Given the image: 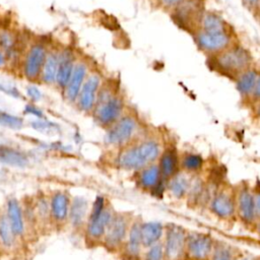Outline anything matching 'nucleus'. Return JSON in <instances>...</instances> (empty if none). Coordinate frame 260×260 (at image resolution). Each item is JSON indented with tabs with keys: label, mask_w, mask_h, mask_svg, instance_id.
<instances>
[{
	"label": "nucleus",
	"mask_w": 260,
	"mask_h": 260,
	"mask_svg": "<svg viewBox=\"0 0 260 260\" xmlns=\"http://www.w3.org/2000/svg\"><path fill=\"white\" fill-rule=\"evenodd\" d=\"M7 217L11 229L15 236H20L23 233L24 224L22 219V212L19 203L15 199H9L7 202Z\"/></svg>",
	"instance_id": "obj_23"
},
{
	"label": "nucleus",
	"mask_w": 260,
	"mask_h": 260,
	"mask_svg": "<svg viewBox=\"0 0 260 260\" xmlns=\"http://www.w3.org/2000/svg\"><path fill=\"white\" fill-rule=\"evenodd\" d=\"M123 109V99L114 91L111 83L104 81L93 109L99 123L106 126L116 123L121 118Z\"/></svg>",
	"instance_id": "obj_3"
},
{
	"label": "nucleus",
	"mask_w": 260,
	"mask_h": 260,
	"mask_svg": "<svg viewBox=\"0 0 260 260\" xmlns=\"http://www.w3.org/2000/svg\"><path fill=\"white\" fill-rule=\"evenodd\" d=\"M140 228H141V223L134 222L130 230L129 240H128V252L132 257H137L139 255L140 249L142 246Z\"/></svg>",
	"instance_id": "obj_28"
},
{
	"label": "nucleus",
	"mask_w": 260,
	"mask_h": 260,
	"mask_svg": "<svg viewBox=\"0 0 260 260\" xmlns=\"http://www.w3.org/2000/svg\"><path fill=\"white\" fill-rule=\"evenodd\" d=\"M13 231L7 215H2L0 218V240L6 247H10L13 244Z\"/></svg>",
	"instance_id": "obj_30"
},
{
	"label": "nucleus",
	"mask_w": 260,
	"mask_h": 260,
	"mask_svg": "<svg viewBox=\"0 0 260 260\" xmlns=\"http://www.w3.org/2000/svg\"><path fill=\"white\" fill-rule=\"evenodd\" d=\"M186 172L180 171L166 182V189L177 200H185L191 185L192 177Z\"/></svg>",
	"instance_id": "obj_17"
},
{
	"label": "nucleus",
	"mask_w": 260,
	"mask_h": 260,
	"mask_svg": "<svg viewBox=\"0 0 260 260\" xmlns=\"http://www.w3.org/2000/svg\"><path fill=\"white\" fill-rule=\"evenodd\" d=\"M257 258H258V255L257 256L256 255H251L249 253L244 252L237 260H257Z\"/></svg>",
	"instance_id": "obj_40"
},
{
	"label": "nucleus",
	"mask_w": 260,
	"mask_h": 260,
	"mask_svg": "<svg viewBox=\"0 0 260 260\" xmlns=\"http://www.w3.org/2000/svg\"><path fill=\"white\" fill-rule=\"evenodd\" d=\"M236 187V217L237 222L246 230L253 233L255 228V216L252 197V183L241 181L235 184Z\"/></svg>",
	"instance_id": "obj_6"
},
{
	"label": "nucleus",
	"mask_w": 260,
	"mask_h": 260,
	"mask_svg": "<svg viewBox=\"0 0 260 260\" xmlns=\"http://www.w3.org/2000/svg\"><path fill=\"white\" fill-rule=\"evenodd\" d=\"M253 233H255L259 238H260V219L256 222V224H255V228H254V231H253Z\"/></svg>",
	"instance_id": "obj_42"
},
{
	"label": "nucleus",
	"mask_w": 260,
	"mask_h": 260,
	"mask_svg": "<svg viewBox=\"0 0 260 260\" xmlns=\"http://www.w3.org/2000/svg\"><path fill=\"white\" fill-rule=\"evenodd\" d=\"M104 208H105V199H104V197H102V196L96 197V199L93 203V206H92V210H91V213H90V216H89V220L95 219L98 216H100L101 213L105 210Z\"/></svg>",
	"instance_id": "obj_34"
},
{
	"label": "nucleus",
	"mask_w": 260,
	"mask_h": 260,
	"mask_svg": "<svg viewBox=\"0 0 260 260\" xmlns=\"http://www.w3.org/2000/svg\"><path fill=\"white\" fill-rule=\"evenodd\" d=\"M161 151L162 147L157 139H145L124 150L118 157V165L125 170H141L158 160Z\"/></svg>",
	"instance_id": "obj_2"
},
{
	"label": "nucleus",
	"mask_w": 260,
	"mask_h": 260,
	"mask_svg": "<svg viewBox=\"0 0 260 260\" xmlns=\"http://www.w3.org/2000/svg\"><path fill=\"white\" fill-rule=\"evenodd\" d=\"M8 66V61L6 54L3 52V50L0 48V70L5 69Z\"/></svg>",
	"instance_id": "obj_39"
},
{
	"label": "nucleus",
	"mask_w": 260,
	"mask_h": 260,
	"mask_svg": "<svg viewBox=\"0 0 260 260\" xmlns=\"http://www.w3.org/2000/svg\"><path fill=\"white\" fill-rule=\"evenodd\" d=\"M215 240L210 234L188 230L187 260H209Z\"/></svg>",
	"instance_id": "obj_7"
},
{
	"label": "nucleus",
	"mask_w": 260,
	"mask_h": 260,
	"mask_svg": "<svg viewBox=\"0 0 260 260\" xmlns=\"http://www.w3.org/2000/svg\"><path fill=\"white\" fill-rule=\"evenodd\" d=\"M252 197H253L254 216H255V221L257 222L260 219V181H257L252 184Z\"/></svg>",
	"instance_id": "obj_32"
},
{
	"label": "nucleus",
	"mask_w": 260,
	"mask_h": 260,
	"mask_svg": "<svg viewBox=\"0 0 260 260\" xmlns=\"http://www.w3.org/2000/svg\"><path fill=\"white\" fill-rule=\"evenodd\" d=\"M253 110H254V115H255V117H256L258 120H260V102H259L257 105H255V106L253 107Z\"/></svg>",
	"instance_id": "obj_41"
},
{
	"label": "nucleus",
	"mask_w": 260,
	"mask_h": 260,
	"mask_svg": "<svg viewBox=\"0 0 260 260\" xmlns=\"http://www.w3.org/2000/svg\"><path fill=\"white\" fill-rule=\"evenodd\" d=\"M258 74L254 70H246L239 74L236 84L237 89L244 99L245 102H249V99L251 96V93L253 91V88L255 86L256 80H257Z\"/></svg>",
	"instance_id": "obj_22"
},
{
	"label": "nucleus",
	"mask_w": 260,
	"mask_h": 260,
	"mask_svg": "<svg viewBox=\"0 0 260 260\" xmlns=\"http://www.w3.org/2000/svg\"><path fill=\"white\" fill-rule=\"evenodd\" d=\"M90 69H91V67H90V64L87 61V59H85L84 57L77 59L75 66L73 68V71L70 75V78H69L65 88L63 89L64 96L68 102L76 103L79 91H80L87 75L91 71Z\"/></svg>",
	"instance_id": "obj_9"
},
{
	"label": "nucleus",
	"mask_w": 260,
	"mask_h": 260,
	"mask_svg": "<svg viewBox=\"0 0 260 260\" xmlns=\"http://www.w3.org/2000/svg\"><path fill=\"white\" fill-rule=\"evenodd\" d=\"M144 260H165L162 243H157L148 248Z\"/></svg>",
	"instance_id": "obj_33"
},
{
	"label": "nucleus",
	"mask_w": 260,
	"mask_h": 260,
	"mask_svg": "<svg viewBox=\"0 0 260 260\" xmlns=\"http://www.w3.org/2000/svg\"><path fill=\"white\" fill-rule=\"evenodd\" d=\"M139 184L153 193L166 189V182L162 179L159 167L157 164H151L141 169L139 175Z\"/></svg>",
	"instance_id": "obj_15"
},
{
	"label": "nucleus",
	"mask_w": 260,
	"mask_h": 260,
	"mask_svg": "<svg viewBox=\"0 0 260 260\" xmlns=\"http://www.w3.org/2000/svg\"><path fill=\"white\" fill-rule=\"evenodd\" d=\"M206 210L223 223L237 222L236 187L225 178L215 188Z\"/></svg>",
	"instance_id": "obj_1"
},
{
	"label": "nucleus",
	"mask_w": 260,
	"mask_h": 260,
	"mask_svg": "<svg viewBox=\"0 0 260 260\" xmlns=\"http://www.w3.org/2000/svg\"><path fill=\"white\" fill-rule=\"evenodd\" d=\"M202 30L223 31L226 30V27L220 17L212 13H207L202 16Z\"/></svg>",
	"instance_id": "obj_29"
},
{
	"label": "nucleus",
	"mask_w": 260,
	"mask_h": 260,
	"mask_svg": "<svg viewBox=\"0 0 260 260\" xmlns=\"http://www.w3.org/2000/svg\"><path fill=\"white\" fill-rule=\"evenodd\" d=\"M87 203L86 200L81 197H76L70 207V220L73 225H79L82 223L86 213Z\"/></svg>",
	"instance_id": "obj_27"
},
{
	"label": "nucleus",
	"mask_w": 260,
	"mask_h": 260,
	"mask_svg": "<svg viewBox=\"0 0 260 260\" xmlns=\"http://www.w3.org/2000/svg\"><path fill=\"white\" fill-rule=\"evenodd\" d=\"M166 7H177L186 0H159Z\"/></svg>",
	"instance_id": "obj_38"
},
{
	"label": "nucleus",
	"mask_w": 260,
	"mask_h": 260,
	"mask_svg": "<svg viewBox=\"0 0 260 260\" xmlns=\"http://www.w3.org/2000/svg\"><path fill=\"white\" fill-rule=\"evenodd\" d=\"M158 167L165 182L171 179L174 175L181 171L180 168V152L175 144H170L165 147L158 157Z\"/></svg>",
	"instance_id": "obj_13"
},
{
	"label": "nucleus",
	"mask_w": 260,
	"mask_h": 260,
	"mask_svg": "<svg viewBox=\"0 0 260 260\" xmlns=\"http://www.w3.org/2000/svg\"><path fill=\"white\" fill-rule=\"evenodd\" d=\"M137 123L131 116L120 118L106 135V142L111 145H121L127 142L135 133Z\"/></svg>",
	"instance_id": "obj_11"
},
{
	"label": "nucleus",
	"mask_w": 260,
	"mask_h": 260,
	"mask_svg": "<svg viewBox=\"0 0 260 260\" xmlns=\"http://www.w3.org/2000/svg\"><path fill=\"white\" fill-rule=\"evenodd\" d=\"M69 200L68 197L61 192L56 193L51 202V212L53 217L58 220L62 221L67 218L68 211H69Z\"/></svg>",
	"instance_id": "obj_25"
},
{
	"label": "nucleus",
	"mask_w": 260,
	"mask_h": 260,
	"mask_svg": "<svg viewBox=\"0 0 260 260\" xmlns=\"http://www.w3.org/2000/svg\"><path fill=\"white\" fill-rule=\"evenodd\" d=\"M26 92H27V95L29 96V99L32 100V101H35V102L41 100V98H42L41 91L39 90L38 87H36V86H34V85L28 86V87L26 88Z\"/></svg>",
	"instance_id": "obj_36"
},
{
	"label": "nucleus",
	"mask_w": 260,
	"mask_h": 260,
	"mask_svg": "<svg viewBox=\"0 0 260 260\" xmlns=\"http://www.w3.org/2000/svg\"><path fill=\"white\" fill-rule=\"evenodd\" d=\"M112 220V213L109 210H104L95 219L88 220L87 233L92 239H99L106 234L108 225Z\"/></svg>",
	"instance_id": "obj_24"
},
{
	"label": "nucleus",
	"mask_w": 260,
	"mask_h": 260,
	"mask_svg": "<svg viewBox=\"0 0 260 260\" xmlns=\"http://www.w3.org/2000/svg\"><path fill=\"white\" fill-rule=\"evenodd\" d=\"M260 102V74H258L255 86L253 88V91L251 93V96L249 99V104L254 107L255 105H257Z\"/></svg>",
	"instance_id": "obj_35"
},
{
	"label": "nucleus",
	"mask_w": 260,
	"mask_h": 260,
	"mask_svg": "<svg viewBox=\"0 0 260 260\" xmlns=\"http://www.w3.org/2000/svg\"><path fill=\"white\" fill-rule=\"evenodd\" d=\"M244 252L238 246L216 239L209 260H237Z\"/></svg>",
	"instance_id": "obj_20"
},
{
	"label": "nucleus",
	"mask_w": 260,
	"mask_h": 260,
	"mask_svg": "<svg viewBox=\"0 0 260 260\" xmlns=\"http://www.w3.org/2000/svg\"><path fill=\"white\" fill-rule=\"evenodd\" d=\"M0 161L13 167H23L27 164V158L21 151L0 145Z\"/></svg>",
	"instance_id": "obj_26"
},
{
	"label": "nucleus",
	"mask_w": 260,
	"mask_h": 260,
	"mask_svg": "<svg viewBox=\"0 0 260 260\" xmlns=\"http://www.w3.org/2000/svg\"><path fill=\"white\" fill-rule=\"evenodd\" d=\"M50 45L51 43L44 39L30 41L19 66L20 73L25 79L29 81L40 80Z\"/></svg>",
	"instance_id": "obj_4"
},
{
	"label": "nucleus",
	"mask_w": 260,
	"mask_h": 260,
	"mask_svg": "<svg viewBox=\"0 0 260 260\" xmlns=\"http://www.w3.org/2000/svg\"><path fill=\"white\" fill-rule=\"evenodd\" d=\"M207 161L204 156L193 150H186L180 153L181 171L190 175L201 174L206 171Z\"/></svg>",
	"instance_id": "obj_18"
},
{
	"label": "nucleus",
	"mask_w": 260,
	"mask_h": 260,
	"mask_svg": "<svg viewBox=\"0 0 260 260\" xmlns=\"http://www.w3.org/2000/svg\"><path fill=\"white\" fill-rule=\"evenodd\" d=\"M0 125L17 129L22 126V120L19 117H16L4 111H0Z\"/></svg>",
	"instance_id": "obj_31"
},
{
	"label": "nucleus",
	"mask_w": 260,
	"mask_h": 260,
	"mask_svg": "<svg viewBox=\"0 0 260 260\" xmlns=\"http://www.w3.org/2000/svg\"><path fill=\"white\" fill-rule=\"evenodd\" d=\"M197 43L201 49L207 52H217L224 49L230 43V36L226 30L206 31L201 30L197 35Z\"/></svg>",
	"instance_id": "obj_14"
},
{
	"label": "nucleus",
	"mask_w": 260,
	"mask_h": 260,
	"mask_svg": "<svg viewBox=\"0 0 260 260\" xmlns=\"http://www.w3.org/2000/svg\"><path fill=\"white\" fill-rule=\"evenodd\" d=\"M187 234L184 226L170 222L165 225L162 248L165 260H187Z\"/></svg>",
	"instance_id": "obj_5"
},
{
	"label": "nucleus",
	"mask_w": 260,
	"mask_h": 260,
	"mask_svg": "<svg viewBox=\"0 0 260 260\" xmlns=\"http://www.w3.org/2000/svg\"><path fill=\"white\" fill-rule=\"evenodd\" d=\"M24 112H25L26 114H30V115H34V116H36L37 118H40V119L44 117V114H43V112H42L41 110H39L37 107L32 106V105H27V106L25 107V110H24Z\"/></svg>",
	"instance_id": "obj_37"
},
{
	"label": "nucleus",
	"mask_w": 260,
	"mask_h": 260,
	"mask_svg": "<svg viewBox=\"0 0 260 260\" xmlns=\"http://www.w3.org/2000/svg\"><path fill=\"white\" fill-rule=\"evenodd\" d=\"M77 59L78 57L76 55V51L69 46L62 47L60 49L58 72L56 78V85L60 89L63 90L65 88Z\"/></svg>",
	"instance_id": "obj_12"
},
{
	"label": "nucleus",
	"mask_w": 260,
	"mask_h": 260,
	"mask_svg": "<svg viewBox=\"0 0 260 260\" xmlns=\"http://www.w3.org/2000/svg\"><path fill=\"white\" fill-rule=\"evenodd\" d=\"M103 82V75L99 71L89 72L76 100V104L81 111L90 112L94 109Z\"/></svg>",
	"instance_id": "obj_8"
},
{
	"label": "nucleus",
	"mask_w": 260,
	"mask_h": 260,
	"mask_svg": "<svg viewBox=\"0 0 260 260\" xmlns=\"http://www.w3.org/2000/svg\"><path fill=\"white\" fill-rule=\"evenodd\" d=\"M141 241L142 246L149 248L157 243H160L165 234V225L158 221H147L141 223Z\"/></svg>",
	"instance_id": "obj_19"
},
{
	"label": "nucleus",
	"mask_w": 260,
	"mask_h": 260,
	"mask_svg": "<svg viewBox=\"0 0 260 260\" xmlns=\"http://www.w3.org/2000/svg\"><path fill=\"white\" fill-rule=\"evenodd\" d=\"M247 4H249L250 6H256L260 3V0H245Z\"/></svg>",
	"instance_id": "obj_43"
},
{
	"label": "nucleus",
	"mask_w": 260,
	"mask_h": 260,
	"mask_svg": "<svg viewBox=\"0 0 260 260\" xmlns=\"http://www.w3.org/2000/svg\"><path fill=\"white\" fill-rule=\"evenodd\" d=\"M127 220L123 216L112 218L106 231V242L109 246L114 247L122 242L126 235Z\"/></svg>",
	"instance_id": "obj_21"
},
{
	"label": "nucleus",
	"mask_w": 260,
	"mask_h": 260,
	"mask_svg": "<svg viewBox=\"0 0 260 260\" xmlns=\"http://www.w3.org/2000/svg\"><path fill=\"white\" fill-rule=\"evenodd\" d=\"M249 63L250 56L242 48L226 50L216 59V65L228 73H241Z\"/></svg>",
	"instance_id": "obj_10"
},
{
	"label": "nucleus",
	"mask_w": 260,
	"mask_h": 260,
	"mask_svg": "<svg viewBox=\"0 0 260 260\" xmlns=\"http://www.w3.org/2000/svg\"><path fill=\"white\" fill-rule=\"evenodd\" d=\"M60 49L61 48L58 46H55L53 44L50 45L39 81L48 85L56 84Z\"/></svg>",
	"instance_id": "obj_16"
}]
</instances>
